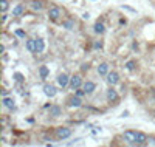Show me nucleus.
Instances as JSON below:
<instances>
[{
    "label": "nucleus",
    "instance_id": "1",
    "mask_svg": "<svg viewBox=\"0 0 155 147\" xmlns=\"http://www.w3.org/2000/svg\"><path fill=\"white\" fill-rule=\"evenodd\" d=\"M123 138H124V141L127 144H130V146H135L137 143V132L135 130H126L123 133Z\"/></svg>",
    "mask_w": 155,
    "mask_h": 147
},
{
    "label": "nucleus",
    "instance_id": "2",
    "mask_svg": "<svg viewBox=\"0 0 155 147\" xmlns=\"http://www.w3.org/2000/svg\"><path fill=\"white\" fill-rule=\"evenodd\" d=\"M60 14H62V11H60L59 6H56V5L50 6V9H48V19H50V20L56 22L57 19L60 17Z\"/></svg>",
    "mask_w": 155,
    "mask_h": 147
},
{
    "label": "nucleus",
    "instance_id": "3",
    "mask_svg": "<svg viewBox=\"0 0 155 147\" xmlns=\"http://www.w3.org/2000/svg\"><path fill=\"white\" fill-rule=\"evenodd\" d=\"M82 85H84V82H82V77H81V75H75V76L70 77V88L71 90L81 88Z\"/></svg>",
    "mask_w": 155,
    "mask_h": 147
},
{
    "label": "nucleus",
    "instance_id": "4",
    "mask_svg": "<svg viewBox=\"0 0 155 147\" xmlns=\"http://www.w3.org/2000/svg\"><path fill=\"white\" fill-rule=\"evenodd\" d=\"M106 96H107V101H109V102H115L116 104L119 101V95H118V91L113 88V85H110V88L107 90Z\"/></svg>",
    "mask_w": 155,
    "mask_h": 147
},
{
    "label": "nucleus",
    "instance_id": "5",
    "mask_svg": "<svg viewBox=\"0 0 155 147\" xmlns=\"http://www.w3.org/2000/svg\"><path fill=\"white\" fill-rule=\"evenodd\" d=\"M56 136H57V139H67V138L71 136V130L68 127H57Z\"/></svg>",
    "mask_w": 155,
    "mask_h": 147
},
{
    "label": "nucleus",
    "instance_id": "6",
    "mask_svg": "<svg viewBox=\"0 0 155 147\" xmlns=\"http://www.w3.org/2000/svg\"><path fill=\"white\" fill-rule=\"evenodd\" d=\"M106 81L109 85H116L119 82V75L116 71H109L107 73V76H106Z\"/></svg>",
    "mask_w": 155,
    "mask_h": 147
},
{
    "label": "nucleus",
    "instance_id": "7",
    "mask_svg": "<svg viewBox=\"0 0 155 147\" xmlns=\"http://www.w3.org/2000/svg\"><path fill=\"white\" fill-rule=\"evenodd\" d=\"M57 84H59V87L65 88L67 85H70V76L67 75V73H60L57 76Z\"/></svg>",
    "mask_w": 155,
    "mask_h": 147
},
{
    "label": "nucleus",
    "instance_id": "8",
    "mask_svg": "<svg viewBox=\"0 0 155 147\" xmlns=\"http://www.w3.org/2000/svg\"><path fill=\"white\" fill-rule=\"evenodd\" d=\"M67 105H68V107H81V105H82V101H81V96H78V95H73V96H70L68 99H67Z\"/></svg>",
    "mask_w": 155,
    "mask_h": 147
},
{
    "label": "nucleus",
    "instance_id": "9",
    "mask_svg": "<svg viewBox=\"0 0 155 147\" xmlns=\"http://www.w3.org/2000/svg\"><path fill=\"white\" fill-rule=\"evenodd\" d=\"M44 93L48 98H55L56 96V93H57V90H56V87L55 85H51V84H45L44 85Z\"/></svg>",
    "mask_w": 155,
    "mask_h": 147
},
{
    "label": "nucleus",
    "instance_id": "10",
    "mask_svg": "<svg viewBox=\"0 0 155 147\" xmlns=\"http://www.w3.org/2000/svg\"><path fill=\"white\" fill-rule=\"evenodd\" d=\"M82 88L85 91V95H92V93L96 90V84L93 82V81H85L84 85H82Z\"/></svg>",
    "mask_w": 155,
    "mask_h": 147
},
{
    "label": "nucleus",
    "instance_id": "11",
    "mask_svg": "<svg viewBox=\"0 0 155 147\" xmlns=\"http://www.w3.org/2000/svg\"><path fill=\"white\" fill-rule=\"evenodd\" d=\"M30 6H31L33 11H37L39 12V11H42L45 8V2H44V0H31Z\"/></svg>",
    "mask_w": 155,
    "mask_h": 147
},
{
    "label": "nucleus",
    "instance_id": "12",
    "mask_svg": "<svg viewBox=\"0 0 155 147\" xmlns=\"http://www.w3.org/2000/svg\"><path fill=\"white\" fill-rule=\"evenodd\" d=\"M25 12V5L23 3H17L14 8H12V16L14 17H20Z\"/></svg>",
    "mask_w": 155,
    "mask_h": 147
},
{
    "label": "nucleus",
    "instance_id": "13",
    "mask_svg": "<svg viewBox=\"0 0 155 147\" xmlns=\"http://www.w3.org/2000/svg\"><path fill=\"white\" fill-rule=\"evenodd\" d=\"M147 139H149V138L146 136V133L137 132V143H135V146H144L147 143Z\"/></svg>",
    "mask_w": 155,
    "mask_h": 147
},
{
    "label": "nucleus",
    "instance_id": "14",
    "mask_svg": "<svg viewBox=\"0 0 155 147\" xmlns=\"http://www.w3.org/2000/svg\"><path fill=\"white\" fill-rule=\"evenodd\" d=\"M44 50H45V41L42 37H37L36 39V53L40 54V53H44Z\"/></svg>",
    "mask_w": 155,
    "mask_h": 147
},
{
    "label": "nucleus",
    "instance_id": "15",
    "mask_svg": "<svg viewBox=\"0 0 155 147\" xmlns=\"http://www.w3.org/2000/svg\"><path fill=\"white\" fill-rule=\"evenodd\" d=\"M107 73H109V64L107 62H103L98 65V75L99 76H107Z\"/></svg>",
    "mask_w": 155,
    "mask_h": 147
},
{
    "label": "nucleus",
    "instance_id": "16",
    "mask_svg": "<svg viewBox=\"0 0 155 147\" xmlns=\"http://www.w3.org/2000/svg\"><path fill=\"white\" fill-rule=\"evenodd\" d=\"M2 102H3V107H6V109H9V110H12V109L16 107L14 99H12V98H8V96H5V98L2 99Z\"/></svg>",
    "mask_w": 155,
    "mask_h": 147
},
{
    "label": "nucleus",
    "instance_id": "17",
    "mask_svg": "<svg viewBox=\"0 0 155 147\" xmlns=\"http://www.w3.org/2000/svg\"><path fill=\"white\" fill-rule=\"evenodd\" d=\"M48 75H50V68L47 65H40L39 67V76H40V79H47L48 77Z\"/></svg>",
    "mask_w": 155,
    "mask_h": 147
},
{
    "label": "nucleus",
    "instance_id": "18",
    "mask_svg": "<svg viewBox=\"0 0 155 147\" xmlns=\"http://www.w3.org/2000/svg\"><path fill=\"white\" fill-rule=\"evenodd\" d=\"M48 109H50V115H51V116H55V118L62 115V109H60L59 105H50Z\"/></svg>",
    "mask_w": 155,
    "mask_h": 147
},
{
    "label": "nucleus",
    "instance_id": "19",
    "mask_svg": "<svg viewBox=\"0 0 155 147\" xmlns=\"http://www.w3.org/2000/svg\"><path fill=\"white\" fill-rule=\"evenodd\" d=\"M93 31L96 33V34H104V31H106V26L103 22H96L95 26H93Z\"/></svg>",
    "mask_w": 155,
    "mask_h": 147
},
{
    "label": "nucleus",
    "instance_id": "20",
    "mask_svg": "<svg viewBox=\"0 0 155 147\" xmlns=\"http://www.w3.org/2000/svg\"><path fill=\"white\" fill-rule=\"evenodd\" d=\"M26 50L30 53H36V39H28L26 41Z\"/></svg>",
    "mask_w": 155,
    "mask_h": 147
},
{
    "label": "nucleus",
    "instance_id": "21",
    "mask_svg": "<svg viewBox=\"0 0 155 147\" xmlns=\"http://www.w3.org/2000/svg\"><path fill=\"white\" fill-rule=\"evenodd\" d=\"M8 8H9V2H8V0H0V11H2L3 14L8 11Z\"/></svg>",
    "mask_w": 155,
    "mask_h": 147
},
{
    "label": "nucleus",
    "instance_id": "22",
    "mask_svg": "<svg viewBox=\"0 0 155 147\" xmlns=\"http://www.w3.org/2000/svg\"><path fill=\"white\" fill-rule=\"evenodd\" d=\"M62 26H64V28H67V30H71L73 26H75V22H73L71 19H68V20L62 22Z\"/></svg>",
    "mask_w": 155,
    "mask_h": 147
},
{
    "label": "nucleus",
    "instance_id": "23",
    "mask_svg": "<svg viewBox=\"0 0 155 147\" xmlns=\"http://www.w3.org/2000/svg\"><path fill=\"white\" fill-rule=\"evenodd\" d=\"M126 68H127V70H130V71H132V70H135V68H137V62H135V61H129V62L126 64Z\"/></svg>",
    "mask_w": 155,
    "mask_h": 147
},
{
    "label": "nucleus",
    "instance_id": "24",
    "mask_svg": "<svg viewBox=\"0 0 155 147\" xmlns=\"http://www.w3.org/2000/svg\"><path fill=\"white\" fill-rule=\"evenodd\" d=\"M14 79L17 82H22L23 81V75H22V73H14Z\"/></svg>",
    "mask_w": 155,
    "mask_h": 147
},
{
    "label": "nucleus",
    "instance_id": "25",
    "mask_svg": "<svg viewBox=\"0 0 155 147\" xmlns=\"http://www.w3.org/2000/svg\"><path fill=\"white\" fill-rule=\"evenodd\" d=\"M93 48H95V50H101V48H103V42H101V41H96L95 43H93Z\"/></svg>",
    "mask_w": 155,
    "mask_h": 147
},
{
    "label": "nucleus",
    "instance_id": "26",
    "mask_svg": "<svg viewBox=\"0 0 155 147\" xmlns=\"http://www.w3.org/2000/svg\"><path fill=\"white\" fill-rule=\"evenodd\" d=\"M16 36H17V37H25V31L17 30V31H16Z\"/></svg>",
    "mask_w": 155,
    "mask_h": 147
},
{
    "label": "nucleus",
    "instance_id": "27",
    "mask_svg": "<svg viewBox=\"0 0 155 147\" xmlns=\"http://www.w3.org/2000/svg\"><path fill=\"white\" fill-rule=\"evenodd\" d=\"M75 95H78V96H82V95H85V91H84V88L81 90V88H76V93Z\"/></svg>",
    "mask_w": 155,
    "mask_h": 147
}]
</instances>
